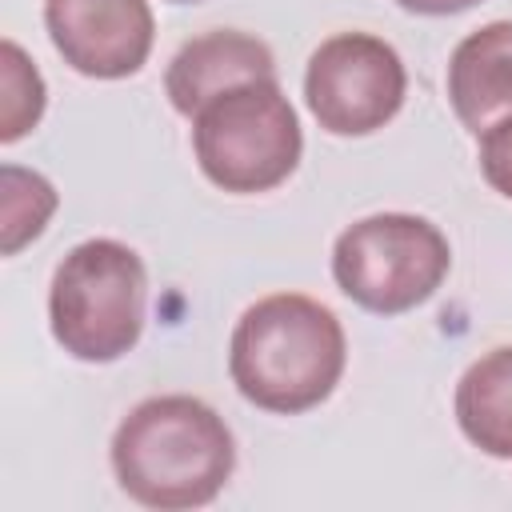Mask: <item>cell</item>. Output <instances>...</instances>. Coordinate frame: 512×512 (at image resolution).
Instances as JSON below:
<instances>
[{"mask_svg": "<svg viewBox=\"0 0 512 512\" xmlns=\"http://www.w3.org/2000/svg\"><path fill=\"white\" fill-rule=\"evenodd\" d=\"M116 484L144 508L184 512L212 504L236 468V436L200 396L140 400L112 432Z\"/></svg>", "mask_w": 512, "mask_h": 512, "instance_id": "6da1fadb", "label": "cell"}, {"mask_svg": "<svg viewBox=\"0 0 512 512\" xmlns=\"http://www.w3.org/2000/svg\"><path fill=\"white\" fill-rule=\"evenodd\" d=\"M348 364V340L336 312L304 292H272L244 308L228 340V376L236 392L276 416H300L324 404Z\"/></svg>", "mask_w": 512, "mask_h": 512, "instance_id": "7a4b0ae2", "label": "cell"}, {"mask_svg": "<svg viewBox=\"0 0 512 512\" xmlns=\"http://www.w3.org/2000/svg\"><path fill=\"white\" fill-rule=\"evenodd\" d=\"M148 312V268L136 248L92 236L64 252L48 284L52 340L84 364H112L140 344Z\"/></svg>", "mask_w": 512, "mask_h": 512, "instance_id": "3957f363", "label": "cell"}, {"mask_svg": "<svg viewBox=\"0 0 512 512\" xmlns=\"http://www.w3.org/2000/svg\"><path fill=\"white\" fill-rule=\"evenodd\" d=\"M192 152L204 180L220 192H272L304 156L300 116L280 80H248L212 96L192 116Z\"/></svg>", "mask_w": 512, "mask_h": 512, "instance_id": "277c9868", "label": "cell"}, {"mask_svg": "<svg viewBox=\"0 0 512 512\" xmlns=\"http://www.w3.org/2000/svg\"><path fill=\"white\" fill-rule=\"evenodd\" d=\"M452 268L448 236L412 212H376L332 244L336 288L376 316H400L432 300Z\"/></svg>", "mask_w": 512, "mask_h": 512, "instance_id": "5b68a950", "label": "cell"}, {"mask_svg": "<svg viewBox=\"0 0 512 512\" xmlns=\"http://www.w3.org/2000/svg\"><path fill=\"white\" fill-rule=\"evenodd\" d=\"M408 96L400 52L372 32L328 36L304 68V104L332 136L380 132Z\"/></svg>", "mask_w": 512, "mask_h": 512, "instance_id": "8992f818", "label": "cell"}, {"mask_svg": "<svg viewBox=\"0 0 512 512\" xmlns=\"http://www.w3.org/2000/svg\"><path fill=\"white\" fill-rule=\"evenodd\" d=\"M44 28L64 64L88 80L136 76L156 40L148 0H44Z\"/></svg>", "mask_w": 512, "mask_h": 512, "instance_id": "52a82bcc", "label": "cell"}, {"mask_svg": "<svg viewBox=\"0 0 512 512\" xmlns=\"http://www.w3.org/2000/svg\"><path fill=\"white\" fill-rule=\"evenodd\" d=\"M248 80H276V56L272 48L240 28H216L204 36H192L180 44V52L168 60L164 92L180 116H196L212 96L248 84Z\"/></svg>", "mask_w": 512, "mask_h": 512, "instance_id": "ba28073f", "label": "cell"}, {"mask_svg": "<svg viewBox=\"0 0 512 512\" xmlns=\"http://www.w3.org/2000/svg\"><path fill=\"white\" fill-rule=\"evenodd\" d=\"M448 104L472 136L512 116V20H488L452 48Z\"/></svg>", "mask_w": 512, "mask_h": 512, "instance_id": "9c48e42d", "label": "cell"}, {"mask_svg": "<svg viewBox=\"0 0 512 512\" xmlns=\"http://www.w3.org/2000/svg\"><path fill=\"white\" fill-rule=\"evenodd\" d=\"M456 424L484 456L512 460V344L476 356L456 384Z\"/></svg>", "mask_w": 512, "mask_h": 512, "instance_id": "30bf717a", "label": "cell"}, {"mask_svg": "<svg viewBox=\"0 0 512 512\" xmlns=\"http://www.w3.org/2000/svg\"><path fill=\"white\" fill-rule=\"evenodd\" d=\"M56 204H60V196L48 176L20 168V164H4L0 168V220H4L0 252L16 256L24 244H32L48 228Z\"/></svg>", "mask_w": 512, "mask_h": 512, "instance_id": "8fae6325", "label": "cell"}, {"mask_svg": "<svg viewBox=\"0 0 512 512\" xmlns=\"http://www.w3.org/2000/svg\"><path fill=\"white\" fill-rule=\"evenodd\" d=\"M0 60H4V100H0V140L16 144L24 132H32L44 116V76L40 68L28 60V52L16 40L0 44Z\"/></svg>", "mask_w": 512, "mask_h": 512, "instance_id": "7c38bea8", "label": "cell"}, {"mask_svg": "<svg viewBox=\"0 0 512 512\" xmlns=\"http://www.w3.org/2000/svg\"><path fill=\"white\" fill-rule=\"evenodd\" d=\"M476 160H480V176L488 180V188L500 192L504 200H512V116H504L500 124L480 132Z\"/></svg>", "mask_w": 512, "mask_h": 512, "instance_id": "4fadbf2b", "label": "cell"}, {"mask_svg": "<svg viewBox=\"0 0 512 512\" xmlns=\"http://www.w3.org/2000/svg\"><path fill=\"white\" fill-rule=\"evenodd\" d=\"M404 12H416V16H456V12H468L476 8L480 0H396Z\"/></svg>", "mask_w": 512, "mask_h": 512, "instance_id": "5bb4252c", "label": "cell"}, {"mask_svg": "<svg viewBox=\"0 0 512 512\" xmlns=\"http://www.w3.org/2000/svg\"><path fill=\"white\" fill-rule=\"evenodd\" d=\"M168 4H200V0H168Z\"/></svg>", "mask_w": 512, "mask_h": 512, "instance_id": "9a60e30c", "label": "cell"}]
</instances>
